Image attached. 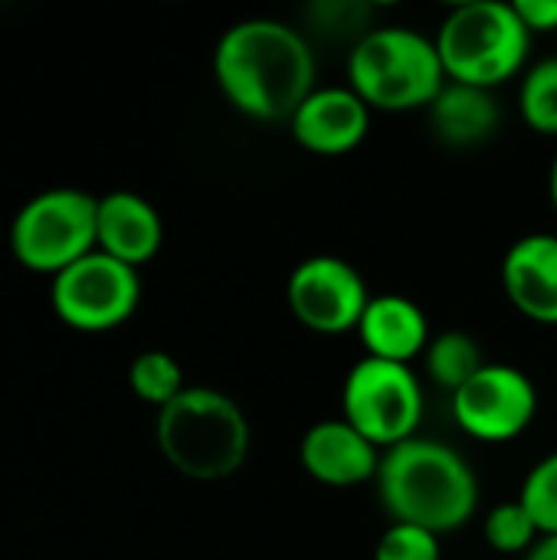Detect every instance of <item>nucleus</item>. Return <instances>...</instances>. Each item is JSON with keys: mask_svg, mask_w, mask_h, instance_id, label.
Instances as JSON below:
<instances>
[{"mask_svg": "<svg viewBox=\"0 0 557 560\" xmlns=\"http://www.w3.org/2000/svg\"><path fill=\"white\" fill-rule=\"evenodd\" d=\"M433 138L446 148L466 151L479 148L496 138L502 108L496 102V92L463 85V82H446L440 95L427 108Z\"/></svg>", "mask_w": 557, "mask_h": 560, "instance_id": "obj_16", "label": "nucleus"}, {"mask_svg": "<svg viewBox=\"0 0 557 560\" xmlns=\"http://www.w3.org/2000/svg\"><path fill=\"white\" fill-rule=\"evenodd\" d=\"M164 243L161 213L131 190H112L98 197L95 220V249L138 269L158 256Z\"/></svg>", "mask_w": 557, "mask_h": 560, "instance_id": "obj_14", "label": "nucleus"}, {"mask_svg": "<svg viewBox=\"0 0 557 560\" xmlns=\"http://www.w3.org/2000/svg\"><path fill=\"white\" fill-rule=\"evenodd\" d=\"M49 302L56 318L76 331H112L135 315L141 279L138 269L95 249L53 276Z\"/></svg>", "mask_w": 557, "mask_h": 560, "instance_id": "obj_8", "label": "nucleus"}, {"mask_svg": "<svg viewBox=\"0 0 557 560\" xmlns=\"http://www.w3.org/2000/svg\"><path fill=\"white\" fill-rule=\"evenodd\" d=\"M371 108L348 85H318L289 118L292 138L302 151L318 158L351 154L371 131Z\"/></svg>", "mask_w": 557, "mask_h": 560, "instance_id": "obj_11", "label": "nucleus"}, {"mask_svg": "<svg viewBox=\"0 0 557 560\" xmlns=\"http://www.w3.org/2000/svg\"><path fill=\"white\" fill-rule=\"evenodd\" d=\"M532 39L515 7L502 0L456 3L433 36L446 79L489 92L525 72Z\"/></svg>", "mask_w": 557, "mask_h": 560, "instance_id": "obj_5", "label": "nucleus"}, {"mask_svg": "<svg viewBox=\"0 0 557 560\" xmlns=\"http://www.w3.org/2000/svg\"><path fill=\"white\" fill-rule=\"evenodd\" d=\"M519 115L532 131L557 138V56L538 59L522 72Z\"/></svg>", "mask_w": 557, "mask_h": 560, "instance_id": "obj_18", "label": "nucleus"}, {"mask_svg": "<svg viewBox=\"0 0 557 560\" xmlns=\"http://www.w3.org/2000/svg\"><path fill=\"white\" fill-rule=\"evenodd\" d=\"M486 364L489 361L479 348V338H473L469 331H440V335H433V341L423 354L427 377L450 397L460 387H466Z\"/></svg>", "mask_w": 557, "mask_h": 560, "instance_id": "obj_17", "label": "nucleus"}, {"mask_svg": "<svg viewBox=\"0 0 557 560\" xmlns=\"http://www.w3.org/2000/svg\"><path fill=\"white\" fill-rule=\"evenodd\" d=\"M128 384L138 400L158 410H164L171 400H177L187 390L184 371L167 351H141L128 368Z\"/></svg>", "mask_w": 557, "mask_h": 560, "instance_id": "obj_19", "label": "nucleus"}, {"mask_svg": "<svg viewBox=\"0 0 557 560\" xmlns=\"http://www.w3.org/2000/svg\"><path fill=\"white\" fill-rule=\"evenodd\" d=\"M502 289L522 318L557 328L555 233H529L509 246L502 259Z\"/></svg>", "mask_w": 557, "mask_h": 560, "instance_id": "obj_13", "label": "nucleus"}, {"mask_svg": "<svg viewBox=\"0 0 557 560\" xmlns=\"http://www.w3.org/2000/svg\"><path fill=\"white\" fill-rule=\"evenodd\" d=\"M548 194H552V203H555V210H557V154H555V164H552V174H548Z\"/></svg>", "mask_w": 557, "mask_h": 560, "instance_id": "obj_26", "label": "nucleus"}, {"mask_svg": "<svg viewBox=\"0 0 557 560\" xmlns=\"http://www.w3.org/2000/svg\"><path fill=\"white\" fill-rule=\"evenodd\" d=\"M433 36L414 26H374L348 52V89L371 112H417L446 85Z\"/></svg>", "mask_w": 557, "mask_h": 560, "instance_id": "obj_4", "label": "nucleus"}, {"mask_svg": "<svg viewBox=\"0 0 557 560\" xmlns=\"http://www.w3.org/2000/svg\"><path fill=\"white\" fill-rule=\"evenodd\" d=\"M374 482L391 525H414L437 538L466 528L479 509L473 466L440 440L414 436L384 450Z\"/></svg>", "mask_w": 557, "mask_h": 560, "instance_id": "obj_2", "label": "nucleus"}, {"mask_svg": "<svg viewBox=\"0 0 557 560\" xmlns=\"http://www.w3.org/2000/svg\"><path fill=\"white\" fill-rule=\"evenodd\" d=\"M483 538L496 555H529L538 545V528L532 522V515L525 512V505L515 502H502L496 505L486 522H483Z\"/></svg>", "mask_w": 557, "mask_h": 560, "instance_id": "obj_20", "label": "nucleus"}, {"mask_svg": "<svg viewBox=\"0 0 557 560\" xmlns=\"http://www.w3.org/2000/svg\"><path fill=\"white\" fill-rule=\"evenodd\" d=\"M456 427L479 443L519 440L538 413L535 381L512 364H486L466 387L450 397Z\"/></svg>", "mask_w": 557, "mask_h": 560, "instance_id": "obj_9", "label": "nucleus"}, {"mask_svg": "<svg viewBox=\"0 0 557 560\" xmlns=\"http://www.w3.org/2000/svg\"><path fill=\"white\" fill-rule=\"evenodd\" d=\"M512 7L532 36L557 33V0H515Z\"/></svg>", "mask_w": 557, "mask_h": 560, "instance_id": "obj_24", "label": "nucleus"}, {"mask_svg": "<svg viewBox=\"0 0 557 560\" xmlns=\"http://www.w3.org/2000/svg\"><path fill=\"white\" fill-rule=\"evenodd\" d=\"M98 197L79 187H53L20 207L10 226V249L30 272L59 276L95 253Z\"/></svg>", "mask_w": 557, "mask_h": 560, "instance_id": "obj_6", "label": "nucleus"}, {"mask_svg": "<svg viewBox=\"0 0 557 560\" xmlns=\"http://www.w3.org/2000/svg\"><path fill=\"white\" fill-rule=\"evenodd\" d=\"M358 338L364 348V358L391 361V364H414L427 354L433 331L427 322V312L407 299V295H371Z\"/></svg>", "mask_w": 557, "mask_h": 560, "instance_id": "obj_15", "label": "nucleus"}, {"mask_svg": "<svg viewBox=\"0 0 557 560\" xmlns=\"http://www.w3.org/2000/svg\"><path fill=\"white\" fill-rule=\"evenodd\" d=\"M423 410V384L410 364L361 358L341 384V417L378 450L414 440Z\"/></svg>", "mask_w": 557, "mask_h": 560, "instance_id": "obj_7", "label": "nucleus"}, {"mask_svg": "<svg viewBox=\"0 0 557 560\" xmlns=\"http://www.w3.org/2000/svg\"><path fill=\"white\" fill-rule=\"evenodd\" d=\"M525 560H557V538H538V545L525 555Z\"/></svg>", "mask_w": 557, "mask_h": 560, "instance_id": "obj_25", "label": "nucleus"}, {"mask_svg": "<svg viewBox=\"0 0 557 560\" xmlns=\"http://www.w3.org/2000/svg\"><path fill=\"white\" fill-rule=\"evenodd\" d=\"M374 560H440V538L414 525H391L374 545Z\"/></svg>", "mask_w": 557, "mask_h": 560, "instance_id": "obj_23", "label": "nucleus"}, {"mask_svg": "<svg viewBox=\"0 0 557 560\" xmlns=\"http://www.w3.org/2000/svg\"><path fill=\"white\" fill-rule=\"evenodd\" d=\"M519 502L532 515L542 538H557V453L532 466L522 482Z\"/></svg>", "mask_w": 557, "mask_h": 560, "instance_id": "obj_21", "label": "nucleus"}, {"mask_svg": "<svg viewBox=\"0 0 557 560\" xmlns=\"http://www.w3.org/2000/svg\"><path fill=\"white\" fill-rule=\"evenodd\" d=\"M154 440L164 463L190 482L233 479L253 446L243 407L213 387H187L158 410Z\"/></svg>", "mask_w": 557, "mask_h": 560, "instance_id": "obj_3", "label": "nucleus"}, {"mask_svg": "<svg viewBox=\"0 0 557 560\" xmlns=\"http://www.w3.org/2000/svg\"><path fill=\"white\" fill-rule=\"evenodd\" d=\"M312 30H318L322 36L332 39H345L351 36L355 43L374 30V7L361 3V0H315L305 10Z\"/></svg>", "mask_w": 557, "mask_h": 560, "instance_id": "obj_22", "label": "nucleus"}, {"mask_svg": "<svg viewBox=\"0 0 557 560\" xmlns=\"http://www.w3.org/2000/svg\"><path fill=\"white\" fill-rule=\"evenodd\" d=\"M286 302L292 318L315 335L358 331L371 302L364 276L341 256H309L286 282Z\"/></svg>", "mask_w": 557, "mask_h": 560, "instance_id": "obj_10", "label": "nucleus"}, {"mask_svg": "<svg viewBox=\"0 0 557 560\" xmlns=\"http://www.w3.org/2000/svg\"><path fill=\"white\" fill-rule=\"evenodd\" d=\"M384 450L361 436L345 417L322 420L305 430L299 443V463L309 479L328 489H355L378 479Z\"/></svg>", "mask_w": 557, "mask_h": 560, "instance_id": "obj_12", "label": "nucleus"}, {"mask_svg": "<svg viewBox=\"0 0 557 560\" xmlns=\"http://www.w3.org/2000/svg\"><path fill=\"white\" fill-rule=\"evenodd\" d=\"M213 79L223 98L253 121H289L318 89L312 43L272 16L240 20L217 39Z\"/></svg>", "mask_w": 557, "mask_h": 560, "instance_id": "obj_1", "label": "nucleus"}]
</instances>
